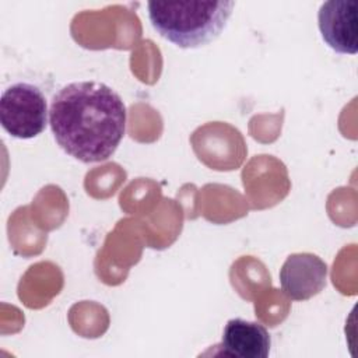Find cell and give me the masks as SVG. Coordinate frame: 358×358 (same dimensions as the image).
Returning <instances> with one entry per match:
<instances>
[{"label":"cell","mask_w":358,"mask_h":358,"mask_svg":"<svg viewBox=\"0 0 358 358\" xmlns=\"http://www.w3.org/2000/svg\"><path fill=\"white\" fill-rule=\"evenodd\" d=\"M218 347L227 357L266 358L270 354L271 337L263 324L235 317L227 322Z\"/></svg>","instance_id":"obj_6"},{"label":"cell","mask_w":358,"mask_h":358,"mask_svg":"<svg viewBox=\"0 0 358 358\" xmlns=\"http://www.w3.org/2000/svg\"><path fill=\"white\" fill-rule=\"evenodd\" d=\"M327 280V264L313 253L289 255L280 270L282 292L292 301H306L317 295Z\"/></svg>","instance_id":"obj_5"},{"label":"cell","mask_w":358,"mask_h":358,"mask_svg":"<svg viewBox=\"0 0 358 358\" xmlns=\"http://www.w3.org/2000/svg\"><path fill=\"white\" fill-rule=\"evenodd\" d=\"M317 27L326 45L341 55L358 52V4L352 0L324 1L317 13Z\"/></svg>","instance_id":"obj_4"},{"label":"cell","mask_w":358,"mask_h":358,"mask_svg":"<svg viewBox=\"0 0 358 358\" xmlns=\"http://www.w3.org/2000/svg\"><path fill=\"white\" fill-rule=\"evenodd\" d=\"M235 1H150L148 20L166 41L197 49L215 41L228 24Z\"/></svg>","instance_id":"obj_2"},{"label":"cell","mask_w":358,"mask_h":358,"mask_svg":"<svg viewBox=\"0 0 358 358\" xmlns=\"http://www.w3.org/2000/svg\"><path fill=\"white\" fill-rule=\"evenodd\" d=\"M120 95L99 81H74L52 98L49 124L56 143L73 158L102 162L117 150L126 131Z\"/></svg>","instance_id":"obj_1"},{"label":"cell","mask_w":358,"mask_h":358,"mask_svg":"<svg viewBox=\"0 0 358 358\" xmlns=\"http://www.w3.org/2000/svg\"><path fill=\"white\" fill-rule=\"evenodd\" d=\"M48 102L42 91L29 83L10 85L0 98V123L13 137L28 140L48 124Z\"/></svg>","instance_id":"obj_3"}]
</instances>
